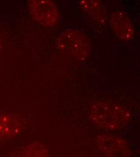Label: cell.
<instances>
[{
	"instance_id": "cell-1",
	"label": "cell",
	"mask_w": 140,
	"mask_h": 157,
	"mask_svg": "<svg viewBox=\"0 0 140 157\" xmlns=\"http://www.w3.org/2000/svg\"><path fill=\"white\" fill-rule=\"evenodd\" d=\"M89 117L100 129L117 131L129 123L131 119V113L120 104L111 101H99L91 107Z\"/></svg>"
},
{
	"instance_id": "cell-2",
	"label": "cell",
	"mask_w": 140,
	"mask_h": 157,
	"mask_svg": "<svg viewBox=\"0 0 140 157\" xmlns=\"http://www.w3.org/2000/svg\"><path fill=\"white\" fill-rule=\"evenodd\" d=\"M57 48L62 52L79 61L86 60L91 50V41L85 33L77 29H66L56 39Z\"/></svg>"
},
{
	"instance_id": "cell-3",
	"label": "cell",
	"mask_w": 140,
	"mask_h": 157,
	"mask_svg": "<svg viewBox=\"0 0 140 157\" xmlns=\"http://www.w3.org/2000/svg\"><path fill=\"white\" fill-rule=\"evenodd\" d=\"M28 7L32 18L44 26L53 27L59 21V9L51 0H30Z\"/></svg>"
},
{
	"instance_id": "cell-4",
	"label": "cell",
	"mask_w": 140,
	"mask_h": 157,
	"mask_svg": "<svg viewBox=\"0 0 140 157\" xmlns=\"http://www.w3.org/2000/svg\"><path fill=\"white\" fill-rule=\"evenodd\" d=\"M96 144L103 157H131L127 143L121 138L104 134L96 137Z\"/></svg>"
},
{
	"instance_id": "cell-5",
	"label": "cell",
	"mask_w": 140,
	"mask_h": 157,
	"mask_svg": "<svg viewBox=\"0 0 140 157\" xmlns=\"http://www.w3.org/2000/svg\"><path fill=\"white\" fill-rule=\"evenodd\" d=\"M22 118L12 113L0 114V141L17 137L24 129Z\"/></svg>"
},
{
	"instance_id": "cell-6",
	"label": "cell",
	"mask_w": 140,
	"mask_h": 157,
	"mask_svg": "<svg viewBox=\"0 0 140 157\" xmlns=\"http://www.w3.org/2000/svg\"><path fill=\"white\" fill-rule=\"evenodd\" d=\"M109 24L118 38L129 40L134 36V25L127 16L121 10H115L110 15Z\"/></svg>"
},
{
	"instance_id": "cell-7",
	"label": "cell",
	"mask_w": 140,
	"mask_h": 157,
	"mask_svg": "<svg viewBox=\"0 0 140 157\" xmlns=\"http://www.w3.org/2000/svg\"><path fill=\"white\" fill-rule=\"evenodd\" d=\"M79 4L83 12L91 17L99 25H103L107 22V14L100 1L80 0Z\"/></svg>"
},
{
	"instance_id": "cell-8",
	"label": "cell",
	"mask_w": 140,
	"mask_h": 157,
	"mask_svg": "<svg viewBox=\"0 0 140 157\" xmlns=\"http://www.w3.org/2000/svg\"><path fill=\"white\" fill-rule=\"evenodd\" d=\"M47 148L39 142H32L22 147L15 157H49Z\"/></svg>"
},
{
	"instance_id": "cell-9",
	"label": "cell",
	"mask_w": 140,
	"mask_h": 157,
	"mask_svg": "<svg viewBox=\"0 0 140 157\" xmlns=\"http://www.w3.org/2000/svg\"><path fill=\"white\" fill-rule=\"evenodd\" d=\"M2 39H1V36L0 34V55L2 52Z\"/></svg>"
}]
</instances>
